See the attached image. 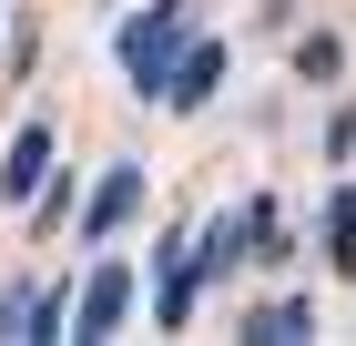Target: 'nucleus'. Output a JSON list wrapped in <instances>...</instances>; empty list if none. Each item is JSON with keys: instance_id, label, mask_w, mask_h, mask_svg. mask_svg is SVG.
I'll return each mask as SVG.
<instances>
[{"instance_id": "6e6552de", "label": "nucleus", "mask_w": 356, "mask_h": 346, "mask_svg": "<svg viewBox=\"0 0 356 346\" xmlns=\"http://www.w3.org/2000/svg\"><path fill=\"white\" fill-rule=\"evenodd\" d=\"M326 265H356V194H326Z\"/></svg>"}, {"instance_id": "f257e3e1", "label": "nucleus", "mask_w": 356, "mask_h": 346, "mask_svg": "<svg viewBox=\"0 0 356 346\" xmlns=\"http://www.w3.org/2000/svg\"><path fill=\"white\" fill-rule=\"evenodd\" d=\"M184 52H193V10L184 0L133 10V21H122V81H133V102H163V81H173Z\"/></svg>"}, {"instance_id": "39448f33", "label": "nucleus", "mask_w": 356, "mask_h": 346, "mask_svg": "<svg viewBox=\"0 0 356 346\" xmlns=\"http://www.w3.org/2000/svg\"><path fill=\"white\" fill-rule=\"evenodd\" d=\"M41 184H51V123H21V133H10V153H0V194H10V204H31Z\"/></svg>"}, {"instance_id": "7ed1b4c3", "label": "nucleus", "mask_w": 356, "mask_h": 346, "mask_svg": "<svg viewBox=\"0 0 356 346\" xmlns=\"http://www.w3.org/2000/svg\"><path fill=\"white\" fill-rule=\"evenodd\" d=\"M143 295H153V316H163V326H184L193 295H204V244H163L153 275H143Z\"/></svg>"}, {"instance_id": "9d476101", "label": "nucleus", "mask_w": 356, "mask_h": 346, "mask_svg": "<svg viewBox=\"0 0 356 346\" xmlns=\"http://www.w3.org/2000/svg\"><path fill=\"white\" fill-rule=\"evenodd\" d=\"M31 316H41V285H0V336H31Z\"/></svg>"}, {"instance_id": "423d86ee", "label": "nucleus", "mask_w": 356, "mask_h": 346, "mask_svg": "<svg viewBox=\"0 0 356 346\" xmlns=\"http://www.w3.org/2000/svg\"><path fill=\"white\" fill-rule=\"evenodd\" d=\"M214 81H224V41L193 31V52L173 61V81H163V112H204V102H214Z\"/></svg>"}, {"instance_id": "0eeeda50", "label": "nucleus", "mask_w": 356, "mask_h": 346, "mask_svg": "<svg viewBox=\"0 0 356 346\" xmlns=\"http://www.w3.org/2000/svg\"><path fill=\"white\" fill-rule=\"evenodd\" d=\"M245 336H254V346H296V336H316V306H305V295H275V306H245Z\"/></svg>"}, {"instance_id": "1a4fd4ad", "label": "nucleus", "mask_w": 356, "mask_h": 346, "mask_svg": "<svg viewBox=\"0 0 356 346\" xmlns=\"http://www.w3.org/2000/svg\"><path fill=\"white\" fill-rule=\"evenodd\" d=\"M336 61H346L336 31H305V41H296V72H305V81H336Z\"/></svg>"}, {"instance_id": "20e7f679", "label": "nucleus", "mask_w": 356, "mask_h": 346, "mask_svg": "<svg viewBox=\"0 0 356 346\" xmlns=\"http://www.w3.org/2000/svg\"><path fill=\"white\" fill-rule=\"evenodd\" d=\"M133 214H143V163H112L102 184H92V204H82V244H112Z\"/></svg>"}, {"instance_id": "f03ea898", "label": "nucleus", "mask_w": 356, "mask_h": 346, "mask_svg": "<svg viewBox=\"0 0 356 346\" xmlns=\"http://www.w3.org/2000/svg\"><path fill=\"white\" fill-rule=\"evenodd\" d=\"M122 316H133V265H122V255H92L72 326H82V336H122Z\"/></svg>"}]
</instances>
